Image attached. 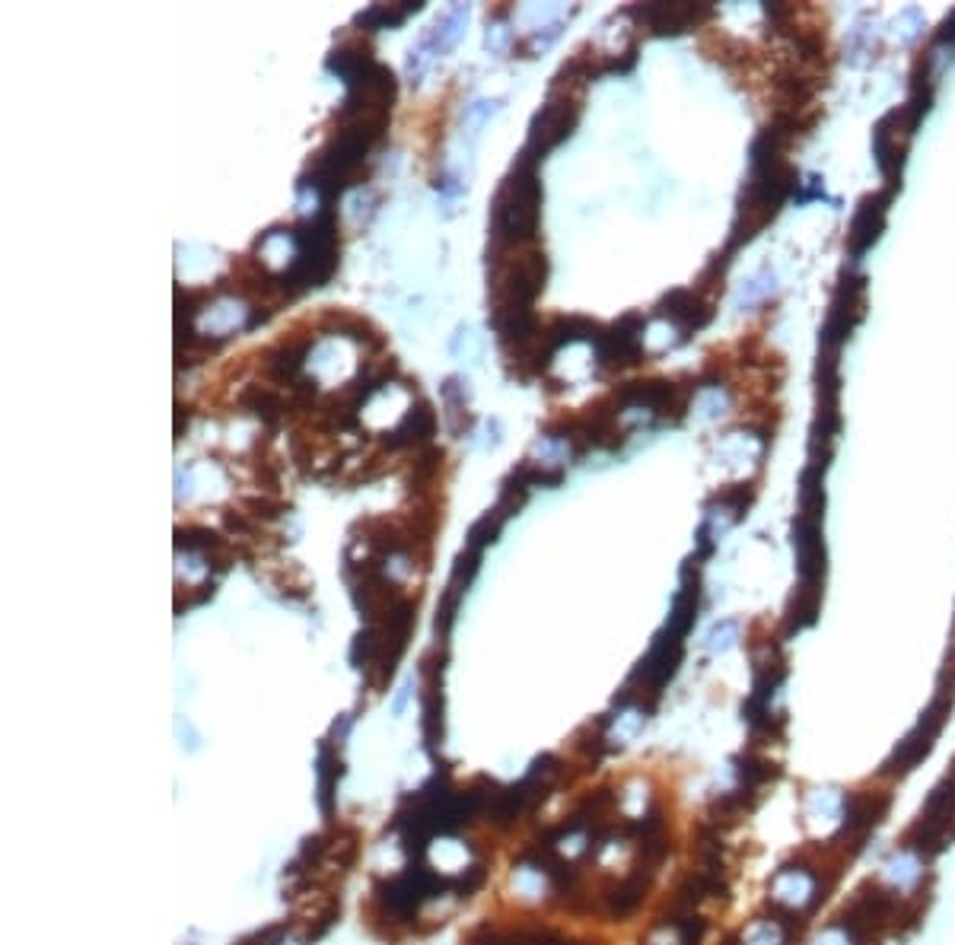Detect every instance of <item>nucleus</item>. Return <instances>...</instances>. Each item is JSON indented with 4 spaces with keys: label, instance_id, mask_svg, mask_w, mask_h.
I'll list each match as a JSON object with an SVG mask.
<instances>
[{
    "label": "nucleus",
    "instance_id": "2",
    "mask_svg": "<svg viewBox=\"0 0 955 945\" xmlns=\"http://www.w3.org/2000/svg\"><path fill=\"white\" fill-rule=\"evenodd\" d=\"M290 239L297 242V261H293L290 271L281 277V287L284 290L293 287V293L306 287H322L338 268L335 210L322 207V214L300 223L297 230L290 233Z\"/></svg>",
    "mask_w": 955,
    "mask_h": 945
},
{
    "label": "nucleus",
    "instance_id": "12",
    "mask_svg": "<svg viewBox=\"0 0 955 945\" xmlns=\"http://www.w3.org/2000/svg\"><path fill=\"white\" fill-rule=\"evenodd\" d=\"M879 226H882V204L879 201H866L863 204V210H860V217H857V223H854V249H863V245H870L873 239H876V233H879Z\"/></svg>",
    "mask_w": 955,
    "mask_h": 945
},
{
    "label": "nucleus",
    "instance_id": "8",
    "mask_svg": "<svg viewBox=\"0 0 955 945\" xmlns=\"http://www.w3.org/2000/svg\"><path fill=\"white\" fill-rule=\"evenodd\" d=\"M239 401H242V405H246L249 411H255L258 417H262L265 424H271V427H274L277 420L284 417V411H287L284 401H281V395L271 392V389H265V385H252V389L242 392Z\"/></svg>",
    "mask_w": 955,
    "mask_h": 945
},
{
    "label": "nucleus",
    "instance_id": "7",
    "mask_svg": "<svg viewBox=\"0 0 955 945\" xmlns=\"http://www.w3.org/2000/svg\"><path fill=\"white\" fill-rule=\"evenodd\" d=\"M421 10V4H376V7H370V10H363V13H357V26H363V29H386V26H402L405 20H408V13H418Z\"/></svg>",
    "mask_w": 955,
    "mask_h": 945
},
{
    "label": "nucleus",
    "instance_id": "10",
    "mask_svg": "<svg viewBox=\"0 0 955 945\" xmlns=\"http://www.w3.org/2000/svg\"><path fill=\"white\" fill-rule=\"evenodd\" d=\"M465 20H468V7H465V4H456V7L449 10V13L443 16V20L437 23V29L430 32V35H433V48H437V55H440V51H449V48H453V45L459 42Z\"/></svg>",
    "mask_w": 955,
    "mask_h": 945
},
{
    "label": "nucleus",
    "instance_id": "9",
    "mask_svg": "<svg viewBox=\"0 0 955 945\" xmlns=\"http://www.w3.org/2000/svg\"><path fill=\"white\" fill-rule=\"evenodd\" d=\"M341 777V764L335 758L332 745H322L319 751V805L325 815H332V790H335V780Z\"/></svg>",
    "mask_w": 955,
    "mask_h": 945
},
{
    "label": "nucleus",
    "instance_id": "3",
    "mask_svg": "<svg viewBox=\"0 0 955 945\" xmlns=\"http://www.w3.org/2000/svg\"><path fill=\"white\" fill-rule=\"evenodd\" d=\"M573 125H577V105H573L567 96L551 99L548 105H542V112H535V118H532L526 150L535 156V160H542L548 150H554L564 137H570Z\"/></svg>",
    "mask_w": 955,
    "mask_h": 945
},
{
    "label": "nucleus",
    "instance_id": "1",
    "mask_svg": "<svg viewBox=\"0 0 955 945\" xmlns=\"http://www.w3.org/2000/svg\"><path fill=\"white\" fill-rule=\"evenodd\" d=\"M535 156L523 150L516 156L507 179L500 182L491 204V245L488 249H513L529 245L538 233V210H542V185L535 175Z\"/></svg>",
    "mask_w": 955,
    "mask_h": 945
},
{
    "label": "nucleus",
    "instance_id": "6",
    "mask_svg": "<svg viewBox=\"0 0 955 945\" xmlns=\"http://www.w3.org/2000/svg\"><path fill=\"white\" fill-rule=\"evenodd\" d=\"M663 315H669V319H672L675 325H682V328H701V325L710 319V309H707L694 293L675 290V293H669L666 300H663Z\"/></svg>",
    "mask_w": 955,
    "mask_h": 945
},
{
    "label": "nucleus",
    "instance_id": "5",
    "mask_svg": "<svg viewBox=\"0 0 955 945\" xmlns=\"http://www.w3.org/2000/svg\"><path fill=\"white\" fill-rule=\"evenodd\" d=\"M940 710H930L927 716H924V723L917 726V732L911 735V739H905L901 742V748H898V755H895V770H911L920 758L927 755L930 751V745H933V739H936V732H940V716H936Z\"/></svg>",
    "mask_w": 955,
    "mask_h": 945
},
{
    "label": "nucleus",
    "instance_id": "11",
    "mask_svg": "<svg viewBox=\"0 0 955 945\" xmlns=\"http://www.w3.org/2000/svg\"><path fill=\"white\" fill-rule=\"evenodd\" d=\"M503 522H507V516H503L497 506L491 513H484L472 529H468V548L472 551H484L488 545H494V541L500 538V529H503Z\"/></svg>",
    "mask_w": 955,
    "mask_h": 945
},
{
    "label": "nucleus",
    "instance_id": "4",
    "mask_svg": "<svg viewBox=\"0 0 955 945\" xmlns=\"http://www.w3.org/2000/svg\"><path fill=\"white\" fill-rule=\"evenodd\" d=\"M437 433V411H433L430 401H418V405H411V411L402 417V424H398L392 433H386V449H405V446H427L430 436Z\"/></svg>",
    "mask_w": 955,
    "mask_h": 945
},
{
    "label": "nucleus",
    "instance_id": "13",
    "mask_svg": "<svg viewBox=\"0 0 955 945\" xmlns=\"http://www.w3.org/2000/svg\"><path fill=\"white\" fill-rule=\"evenodd\" d=\"M246 506L252 510L255 519H277V516H281V510H284V506H277V503H271V500H258V497H255V500H246Z\"/></svg>",
    "mask_w": 955,
    "mask_h": 945
}]
</instances>
